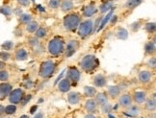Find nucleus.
<instances>
[{
	"label": "nucleus",
	"mask_w": 156,
	"mask_h": 118,
	"mask_svg": "<svg viewBox=\"0 0 156 118\" xmlns=\"http://www.w3.org/2000/svg\"><path fill=\"white\" fill-rule=\"evenodd\" d=\"M85 118H95V116H94L92 113H90V114L86 115V116H85Z\"/></svg>",
	"instance_id": "50"
},
{
	"label": "nucleus",
	"mask_w": 156,
	"mask_h": 118,
	"mask_svg": "<svg viewBox=\"0 0 156 118\" xmlns=\"http://www.w3.org/2000/svg\"><path fill=\"white\" fill-rule=\"evenodd\" d=\"M140 113V110H139V108L136 107V106H130L129 109L125 111V114L128 115V116H132V117H134V116H137L138 114H139Z\"/></svg>",
	"instance_id": "26"
},
{
	"label": "nucleus",
	"mask_w": 156,
	"mask_h": 118,
	"mask_svg": "<svg viewBox=\"0 0 156 118\" xmlns=\"http://www.w3.org/2000/svg\"><path fill=\"white\" fill-rule=\"evenodd\" d=\"M94 101H95V103H97V105L103 106V105L108 103V97L105 93H98V94H95Z\"/></svg>",
	"instance_id": "17"
},
{
	"label": "nucleus",
	"mask_w": 156,
	"mask_h": 118,
	"mask_svg": "<svg viewBox=\"0 0 156 118\" xmlns=\"http://www.w3.org/2000/svg\"><path fill=\"white\" fill-rule=\"evenodd\" d=\"M39 28V24L38 22L36 21H31L29 22L27 24V27H26V30L29 32V33H35L36 31H37V29Z\"/></svg>",
	"instance_id": "30"
},
{
	"label": "nucleus",
	"mask_w": 156,
	"mask_h": 118,
	"mask_svg": "<svg viewBox=\"0 0 156 118\" xmlns=\"http://www.w3.org/2000/svg\"><path fill=\"white\" fill-rule=\"evenodd\" d=\"M11 59V54L7 51H1L0 52V61L2 62H6V61H9Z\"/></svg>",
	"instance_id": "36"
},
{
	"label": "nucleus",
	"mask_w": 156,
	"mask_h": 118,
	"mask_svg": "<svg viewBox=\"0 0 156 118\" xmlns=\"http://www.w3.org/2000/svg\"><path fill=\"white\" fill-rule=\"evenodd\" d=\"M16 2L20 6H23V7H27V6H29V4H30L29 0H16Z\"/></svg>",
	"instance_id": "42"
},
{
	"label": "nucleus",
	"mask_w": 156,
	"mask_h": 118,
	"mask_svg": "<svg viewBox=\"0 0 156 118\" xmlns=\"http://www.w3.org/2000/svg\"><path fill=\"white\" fill-rule=\"evenodd\" d=\"M65 50L64 47V42L61 39L59 38H54L51 39L48 43V52L53 56L60 55L61 53H63Z\"/></svg>",
	"instance_id": "3"
},
{
	"label": "nucleus",
	"mask_w": 156,
	"mask_h": 118,
	"mask_svg": "<svg viewBox=\"0 0 156 118\" xmlns=\"http://www.w3.org/2000/svg\"><path fill=\"white\" fill-rule=\"evenodd\" d=\"M0 13L3 14L6 16H9L12 15L13 12H12V9L10 7H8V6H3V7L0 8Z\"/></svg>",
	"instance_id": "37"
},
{
	"label": "nucleus",
	"mask_w": 156,
	"mask_h": 118,
	"mask_svg": "<svg viewBox=\"0 0 156 118\" xmlns=\"http://www.w3.org/2000/svg\"><path fill=\"white\" fill-rule=\"evenodd\" d=\"M97 106L98 105H97V103H95V101L94 99H89L86 101L85 108L90 113H93L95 111V110H97Z\"/></svg>",
	"instance_id": "22"
},
{
	"label": "nucleus",
	"mask_w": 156,
	"mask_h": 118,
	"mask_svg": "<svg viewBox=\"0 0 156 118\" xmlns=\"http://www.w3.org/2000/svg\"><path fill=\"white\" fill-rule=\"evenodd\" d=\"M20 118H29V117H28V115H22V116H20Z\"/></svg>",
	"instance_id": "51"
},
{
	"label": "nucleus",
	"mask_w": 156,
	"mask_h": 118,
	"mask_svg": "<svg viewBox=\"0 0 156 118\" xmlns=\"http://www.w3.org/2000/svg\"><path fill=\"white\" fill-rule=\"evenodd\" d=\"M119 103L122 107H130L132 104V98L129 94H123L119 100Z\"/></svg>",
	"instance_id": "15"
},
{
	"label": "nucleus",
	"mask_w": 156,
	"mask_h": 118,
	"mask_svg": "<svg viewBox=\"0 0 156 118\" xmlns=\"http://www.w3.org/2000/svg\"><path fill=\"white\" fill-rule=\"evenodd\" d=\"M146 107L147 109L149 110V111H152L154 113L155 111V109H156V102H155V96H153V98L151 99H148L147 103H146Z\"/></svg>",
	"instance_id": "29"
},
{
	"label": "nucleus",
	"mask_w": 156,
	"mask_h": 118,
	"mask_svg": "<svg viewBox=\"0 0 156 118\" xmlns=\"http://www.w3.org/2000/svg\"><path fill=\"white\" fill-rule=\"evenodd\" d=\"M147 99V94L144 91H136L134 93V101L137 104H143L144 102H146Z\"/></svg>",
	"instance_id": "20"
},
{
	"label": "nucleus",
	"mask_w": 156,
	"mask_h": 118,
	"mask_svg": "<svg viewBox=\"0 0 156 118\" xmlns=\"http://www.w3.org/2000/svg\"><path fill=\"white\" fill-rule=\"evenodd\" d=\"M94 31V21L92 19L84 20L83 22H80L78 26V34L81 38H86L90 36Z\"/></svg>",
	"instance_id": "5"
},
{
	"label": "nucleus",
	"mask_w": 156,
	"mask_h": 118,
	"mask_svg": "<svg viewBox=\"0 0 156 118\" xmlns=\"http://www.w3.org/2000/svg\"><path fill=\"white\" fill-rule=\"evenodd\" d=\"M24 97V92L21 88H16V89L12 90L9 94V101L13 105L19 104L21 102L22 98Z\"/></svg>",
	"instance_id": "6"
},
{
	"label": "nucleus",
	"mask_w": 156,
	"mask_h": 118,
	"mask_svg": "<svg viewBox=\"0 0 156 118\" xmlns=\"http://www.w3.org/2000/svg\"><path fill=\"white\" fill-rule=\"evenodd\" d=\"M20 21L23 24H28L29 22L32 21V16L31 15H28V14H22L20 16Z\"/></svg>",
	"instance_id": "31"
},
{
	"label": "nucleus",
	"mask_w": 156,
	"mask_h": 118,
	"mask_svg": "<svg viewBox=\"0 0 156 118\" xmlns=\"http://www.w3.org/2000/svg\"><path fill=\"white\" fill-rule=\"evenodd\" d=\"M12 91V86L8 83H2L0 84V100L5 99L9 96L10 92Z\"/></svg>",
	"instance_id": "9"
},
{
	"label": "nucleus",
	"mask_w": 156,
	"mask_h": 118,
	"mask_svg": "<svg viewBox=\"0 0 156 118\" xmlns=\"http://www.w3.org/2000/svg\"><path fill=\"white\" fill-rule=\"evenodd\" d=\"M35 36L37 37L38 39H41V38H44L46 36V29L43 28V27H39L37 29V31L35 32Z\"/></svg>",
	"instance_id": "33"
},
{
	"label": "nucleus",
	"mask_w": 156,
	"mask_h": 118,
	"mask_svg": "<svg viewBox=\"0 0 156 118\" xmlns=\"http://www.w3.org/2000/svg\"><path fill=\"white\" fill-rule=\"evenodd\" d=\"M64 72H65V71H63V72H62L61 74H60V76H59V77L57 78V80H56V82H55V83H56V84H57V83H58V81H59L60 79H61V77H62V76L64 75Z\"/></svg>",
	"instance_id": "49"
},
{
	"label": "nucleus",
	"mask_w": 156,
	"mask_h": 118,
	"mask_svg": "<svg viewBox=\"0 0 156 118\" xmlns=\"http://www.w3.org/2000/svg\"><path fill=\"white\" fill-rule=\"evenodd\" d=\"M4 113H5V108L3 107V106L0 105V115H2Z\"/></svg>",
	"instance_id": "47"
},
{
	"label": "nucleus",
	"mask_w": 156,
	"mask_h": 118,
	"mask_svg": "<svg viewBox=\"0 0 156 118\" xmlns=\"http://www.w3.org/2000/svg\"><path fill=\"white\" fill-rule=\"evenodd\" d=\"M9 79V73L6 70H0V82H7Z\"/></svg>",
	"instance_id": "38"
},
{
	"label": "nucleus",
	"mask_w": 156,
	"mask_h": 118,
	"mask_svg": "<svg viewBox=\"0 0 156 118\" xmlns=\"http://www.w3.org/2000/svg\"><path fill=\"white\" fill-rule=\"evenodd\" d=\"M60 6H61L63 12H69L73 8V3L71 0H63V1H61Z\"/></svg>",
	"instance_id": "23"
},
{
	"label": "nucleus",
	"mask_w": 156,
	"mask_h": 118,
	"mask_svg": "<svg viewBox=\"0 0 156 118\" xmlns=\"http://www.w3.org/2000/svg\"><path fill=\"white\" fill-rule=\"evenodd\" d=\"M30 44H31V45H38L39 44L38 39H30Z\"/></svg>",
	"instance_id": "44"
},
{
	"label": "nucleus",
	"mask_w": 156,
	"mask_h": 118,
	"mask_svg": "<svg viewBox=\"0 0 156 118\" xmlns=\"http://www.w3.org/2000/svg\"><path fill=\"white\" fill-rule=\"evenodd\" d=\"M94 84L97 87H103L107 84L106 77L101 74H98L97 76H94Z\"/></svg>",
	"instance_id": "11"
},
{
	"label": "nucleus",
	"mask_w": 156,
	"mask_h": 118,
	"mask_svg": "<svg viewBox=\"0 0 156 118\" xmlns=\"http://www.w3.org/2000/svg\"><path fill=\"white\" fill-rule=\"evenodd\" d=\"M70 82L68 79H63L58 85V89L61 92H68L70 89Z\"/></svg>",
	"instance_id": "14"
},
{
	"label": "nucleus",
	"mask_w": 156,
	"mask_h": 118,
	"mask_svg": "<svg viewBox=\"0 0 156 118\" xmlns=\"http://www.w3.org/2000/svg\"><path fill=\"white\" fill-rule=\"evenodd\" d=\"M1 48L3 49V51H11L12 49L14 48V42L11 40H7L1 45Z\"/></svg>",
	"instance_id": "32"
},
{
	"label": "nucleus",
	"mask_w": 156,
	"mask_h": 118,
	"mask_svg": "<svg viewBox=\"0 0 156 118\" xmlns=\"http://www.w3.org/2000/svg\"><path fill=\"white\" fill-rule=\"evenodd\" d=\"M117 37L119 39H122V40L127 39V38H128V32H127V30H126V29H124V28H119L118 32H117Z\"/></svg>",
	"instance_id": "27"
},
{
	"label": "nucleus",
	"mask_w": 156,
	"mask_h": 118,
	"mask_svg": "<svg viewBox=\"0 0 156 118\" xmlns=\"http://www.w3.org/2000/svg\"><path fill=\"white\" fill-rule=\"evenodd\" d=\"M80 22L81 17L76 13L69 14L64 17V27L68 31H75L79 26Z\"/></svg>",
	"instance_id": "1"
},
{
	"label": "nucleus",
	"mask_w": 156,
	"mask_h": 118,
	"mask_svg": "<svg viewBox=\"0 0 156 118\" xmlns=\"http://www.w3.org/2000/svg\"><path fill=\"white\" fill-rule=\"evenodd\" d=\"M121 90L122 89L119 86H111L108 87V94H109L111 98L115 99L121 94Z\"/></svg>",
	"instance_id": "13"
},
{
	"label": "nucleus",
	"mask_w": 156,
	"mask_h": 118,
	"mask_svg": "<svg viewBox=\"0 0 156 118\" xmlns=\"http://www.w3.org/2000/svg\"><path fill=\"white\" fill-rule=\"evenodd\" d=\"M34 118H44V114L41 113H38L37 114L34 116Z\"/></svg>",
	"instance_id": "45"
},
{
	"label": "nucleus",
	"mask_w": 156,
	"mask_h": 118,
	"mask_svg": "<svg viewBox=\"0 0 156 118\" xmlns=\"http://www.w3.org/2000/svg\"><path fill=\"white\" fill-rule=\"evenodd\" d=\"M84 94L87 96V97H94L97 94V89L93 86H85L84 87Z\"/></svg>",
	"instance_id": "28"
},
{
	"label": "nucleus",
	"mask_w": 156,
	"mask_h": 118,
	"mask_svg": "<svg viewBox=\"0 0 156 118\" xmlns=\"http://www.w3.org/2000/svg\"><path fill=\"white\" fill-rule=\"evenodd\" d=\"M143 1L144 0H127L126 3H125V8H127L129 10H133L139 5H141Z\"/></svg>",
	"instance_id": "24"
},
{
	"label": "nucleus",
	"mask_w": 156,
	"mask_h": 118,
	"mask_svg": "<svg viewBox=\"0 0 156 118\" xmlns=\"http://www.w3.org/2000/svg\"><path fill=\"white\" fill-rule=\"evenodd\" d=\"M113 7V0H106L99 6V12L101 14H106Z\"/></svg>",
	"instance_id": "19"
},
{
	"label": "nucleus",
	"mask_w": 156,
	"mask_h": 118,
	"mask_svg": "<svg viewBox=\"0 0 156 118\" xmlns=\"http://www.w3.org/2000/svg\"><path fill=\"white\" fill-rule=\"evenodd\" d=\"M97 12H98V8L95 7V5L90 4V5H87L86 7L83 9V15L86 17H92Z\"/></svg>",
	"instance_id": "10"
},
{
	"label": "nucleus",
	"mask_w": 156,
	"mask_h": 118,
	"mask_svg": "<svg viewBox=\"0 0 156 118\" xmlns=\"http://www.w3.org/2000/svg\"><path fill=\"white\" fill-rule=\"evenodd\" d=\"M113 15H114V11H113V10H110V12L106 15V16L104 17V19H101L100 26H99V28L98 29V31H100L101 29H103V28L105 27V25L108 23V21H109V20L111 19V17L113 16Z\"/></svg>",
	"instance_id": "25"
},
{
	"label": "nucleus",
	"mask_w": 156,
	"mask_h": 118,
	"mask_svg": "<svg viewBox=\"0 0 156 118\" xmlns=\"http://www.w3.org/2000/svg\"><path fill=\"white\" fill-rule=\"evenodd\" d=\"M80 71L78 70L76 67L74 66H71L68 69V72H67V78L69 82H73V84H76V83L79 82L80 80Z\"/></svg>",
	"instance_id": "7"
},
{
	"label": "nucleus",
	"mask_w": 156,
	"mask_h": 118,
	"mask_svg": "<svg viewBox=\"0 0 156 118\" xmlns=\"http://www.w3.org/2000/svg\"><path fill=\"white\" fill-rule=\"evenodd\" d=\"M5 62H2V61H0V70H3L4 68H5Z\"/></svg>",
	"instance_id": "46"
},
{
	"label": "nucleus",
	"mask_w": 156,
	"mask_h": 118,
	"mask_svg": "<svg viewBox=\"0 0 156 118\" xmlns=\"http://www.w3.org/2000/svg\"><path fill=\"white\" fill-rule=\"evenodd\" d=\"M151 77H152L151 72L147 71V70H143V71H141L139 73V75H138L139 81L141 83H144V84H146V83H148L149 81L151 80Z\"/></svg>",
	"instance_id": "12"
},
{
	"label": "nucleus",
	"mask_w": 156,
	"mask_h": 118,
	"mask_svg": "<svg viewBox=\"0 0 156 118\" xmlns=\"http://www.w3.org/2000/svg\"><path fill=\"white\" fill-rule=\"evenodd\" d=\"M156 50V42H155V39H153L152 41H149L145 45V52L146 54L148 55H152L155 53Z\"/></svg>",
	"instance_id": "18"
},
{
	"label": "nucleus",
	"mask_w": 156,
	"mask_h": 118,
	"mask_svg": "<svg viewBox=\"0 0 156 118\" xmlns=\"http://www.w3.org/2000/svg\"><path fill=\"white\" fill-rule=\"evenodd\" d=\"M101 107H102V113H109L110 111H111V110H112L111 105L108 104V103L103 105V106H101Z\"/></svg>",
	"instance_id": "41"
},
{
	"label": "nucleus",
	"mask_w": 156,
	"mask_h": 118,
	"mask_svg": "<svg viewBox=\"0 0 156 118\" xmlns=\"http://www.w3.org/2000/svg\"><path fill=\"white\" fill-rule=\"evenodd\" d=\"M68 101L71 105H77L80 102V95L77 92H69L68 95Z\"/></svg>",
	"instance_id": "16"
},
{
	"label": "nucleus",
	"mask_w": 156,
	"mask_h": 118,
	"mask_svg": "<svg viewBox=\"0 0 156 118\" xmlns=\"http://www.w3.org/2000/svg\"><path fill=\"white\" fill-rule=\"evenodd\" d=\"M78 47H79V43H78L77 40H70L67 44V48L65 50L66 57L70 58L73 55H74V53L77 51Z\"/></svg>",
	"instance_id": "8"
},
{
	"label": "nucleus",
	"mask_w": 156,
	"mask_h": 118,
	"mask_svg": "<svg viewBox=\"0 0 156 118\" xmlns=\"http://www.w3.org/2000/svg\"><path fill=\"white\" fill-rule=\"evenodd\" d=\"M109 118H116V117L114 116V115H112V114H110V113H109Z\"/></svg>",
	"instance_id": "52"
},
{
	"label": "nucleus",
	"mask_w": 156,
	"mask_h": 118,
	"mask_svg": "<svg viewBox=\"0 0 156 118\" xmlns=\"http://www.w3.org/2000/svg\"><path fill=\"white\" fill-rule=\"evenodd\" d=\"M55 72V63L52 61H45L41 62L40 67V76L41 78H50Z\"/></svg>",
	"instance_id": "4"
},
{
	"label": "nucleus",
	"mask_w": 156,
	"mask_h": 118,
	"mask_svg": "<svg viewBox=\"0 0 156 118\" xmlns=\"http://www.w3.org/2000/svg\"><path fill=\"white\" fill-rule=\"evenodd\" d=\"M32 98V96L31 95H27V96H25V98L23 97L22 98V100H21V103H22V105H26L27 104V102H29L30 101V99Z\"/></svg>",
	"instance_id": "43"
},
{
	"label": "nucleus",
	"mask_w": 156,
	"mask_h": 118,
	"mask_svg": "<svg viewBox=\"0 0 156 118\" xmlns=\"http://www.w3.org/2000/svg\"><path fill=\"white\" fill-rule=\"evenodd\" d=\"M15 57L17 61H25L28 58V53L24 48H20L16 52Z\"/></svg>",
	"instance_id": "21"
},
{
	"label": "nucleus",
	"mask_w": 156,
	"mask_h": 118,
	"mask_svg": "<svg viewBox=\"0 0 156 118\" xmlns=\"http://www.w3.org/2000/svg\"><path fill=\"white\" fill-rule=\"evenodd\" d=\"M60 4H61V0H49L48 5L51 9H57Z\"/></svg>",
	"instance_id": "39"
},
{
	"label": "nucleus",
	"mask_w": 156,
	"mask_h": 118,
	"mask_svg": "<svg viewBox=\"0 0 156 118\" xmlns=\"http://www.w3.org/2000/svg\"><path fill=\"white\" fill-rule=\"evenodd\" d=\"M147 66L149 67L153 68V69L156 67V59H155V57H151V59H149L148 62H147Z\"/></svg>",
	"instance_id": "40"
},
{
	"label": "nucleus",
	"mask_w": 156,
	"mask_h": 118,
	"mask_svg": "<svg viewBox=\"0 0 156 118\" xmlns=\"http://www.w3.org/2000/svg\"><path fill=\"white\" fill-rule=\"evenodd\" d=\"M99 62L97 59V57L94 55H87L84 57L80 62L81 68L88 73L94 71V70L99 66Z\"/></svg>",
	"instance_id": "2"
},
{
	"label": "nucleus",
	"mask_w": 156,
	"mask_h": 118,
	"mask_svg": "<svg viewBox=\"0 0 156 118\" xmlns=\"http://www.w3.org/2000/svg\"><path fill=\"white\" fill-rule=\"evenodd\" d=\"M145 28H146V30H147V33H151V34L155 33V30H156V24H155V22H148V23H147Z\"/></svg>",
	"instance_id": "34"
},
{
	"label": "nucleus",
	"mask_w": 156,
	"mask_h": 118,
	"mask_svg": "<svg viewBox=\"0 0 156 118\" xmlns=\"http://www.w3.org/2000/svg\"><path fill=\"white\" fill-rule=\"evenodd\" d=\"M36 110H37V106H33V107L31 108V110H30V111H31V113H34Z\"/></svg>",
	"instance_id": "48"
},
{
	"label": "nucleus",
	"mask_w": 156,
	"mask_h": 118,
	"mask_svg": "<svg viewBox=\"0 0 156 118\" xmlns=\"http://www.w3.org/2000/svg\"><path fill=\"white\" fill-rule=\"evenodd\" d=\"M16 107L13 104H11V105L7 106V107H5V113L14 114V113H16Z\"/></svg>",
	"instance_id": "35"
}]
</instances>
